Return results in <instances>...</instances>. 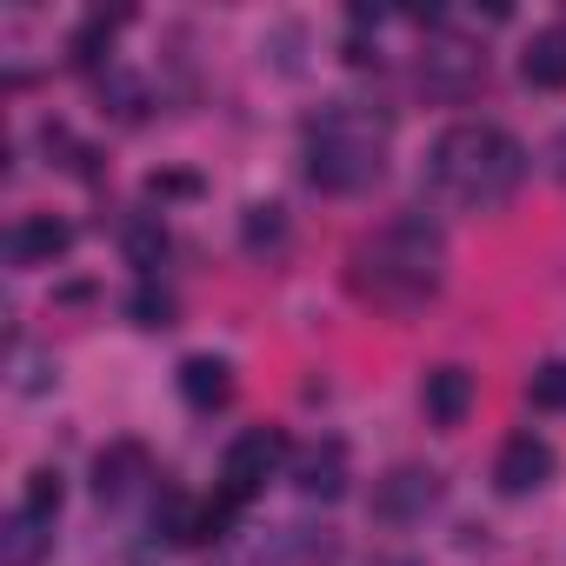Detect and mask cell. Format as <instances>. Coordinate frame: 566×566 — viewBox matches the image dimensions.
Instances as JSON below:
<instances>
[{"label": "cell", "instance_id": "19", "mask_svg": "<svg viewBox=\"0 0 566 566\" xmlns=\"http://www.w3.org/2000/svg\"><path fill=\"white\" fill-rule=\"evenodd\" d=\"M127 321L147 327V334H154V327H174V294L160 287V280H140V287L127 294Z\"/></svg>", "mask_w": 566, "mask_h": 566}, {"label": "cell", "instance_id": "2", "mask_svg": "<svg viewBox=\"0 0 566 566\" xmlns=\"http://www.w3.org/2000/svg\"><path fill=\"white\" fill-rule=\"evenodd\" d=\"M520 180H526V147L506 127H486V120L447 127L427 154V193L447 200V207H467V213L506 207L520 193Z\"/></svg>", "mask_w": 566, "mask_h": 566}, {"label": "cell", "instance_id": "22", "mask_svg": "<svg viewBox=\"0 0 566 566\" xmlns=\"http://www.w3.org/2000/svg\"><path fill=\"white\" fill-rule=\"evenodd\" d=\"M101 101H114V114H120V120H140V114H147V94H140V81H127V74L101 81Z\"/></svg>", "mask_w": 566, "mask_h": 566}, {"label": "cell", "instance_id": "10", "mask_svg": "<svg viewBox=\"0 0 566 566\" xmlns=\"http://www.w3.org/2000/svg\"><path fill=\"white\" fill-rule=\"evenodd\" d=\"M174 380H180V400H187L193 413H220V407L233 400V367H227L220 354H187Z\"/></svg>", "mask_w": 566, "mask_h": 566}, {"label": "cell", "instance_id": "4", "mask_svg": "<svg viewBox=\"0 0 566 566\" xmlns=\"http://www.w3.org/2000/svg\"><path fill=\"white\" fill-rule=\"evenodd\" d=\"M294 453H287V433L280 427H247V433H233V447H227V460H220V493H233L240 506L287 467Z\"/></svg>", "mask_w": 566, "mask_h": 566}, {"label": "cell", "instance_id": "1", "mask_svg": "<svg viewBox=\"0 0 566 566\" xmlns=\"http://www.w3.org/2000/svg\"><path fill=\"white\" fill-rule=\"evenodd\" d=\"M440 266H447V233L427 213H400L354 247L347 287L380 314H420L440 294Z\"/></svg>", "mask_w": 566, "mask_h": 566}, {"label": "cell", "instance_id": "3", "mask_svg": "<svg viewBox=\"0 0 566 566\" xmlns=\"http://www.w3.org/2000/svg\"><path fill=\"white\" fill-rule=\"evenodd\" d=\"M394 114L367 101H327L307 120V180L321 193H367L387 174Z\"/></svg>", "mask_w": 566, "mask_h": 566}, {"label": "cell", "instance_id": "17", "mask_svg": "<svg viewBox=\"0 0 566 566\" xmlns=\"http://www.w3.org/2000/svg\"><path fill=\"white\" fill-rule=\"evenodd\" d=\"M233 520H240V500H233V493L193 500V520H187V546H220V539H233Z\"/></svg>", "mask_w": 566, "mask_h": 566}, {"label": "cell", "instance_id": "21", "mask_svg": "<svg viewBox=\"0 0 566 566\" xmlns=\"http://www.w3.org/2000/svg\"><path fill=\"white\" fill-rule=\"evenodd\" d=\"M61 500H67V480H61V467H34V473H28V493H21V506H28V513H41V520H61Z\"/></svg>", "mask_w": 566, "mask_h": 566}, {"label": "cell", "instance_id": "6", "mask_svg": "<svg viewBox=\"0 0 566 566\" xmlns=\"http://www.w3.org/2000/svg\"><path fill=\"white\" fill-rule=\"evenodd\" d=\"M440 506V473L433 467H387L374 480V520L387 526H413Z\"/></svg>", "mask_w": 566, "mask_h": 566}, {"label": "cell", "instance_id": "13", "mask_svg": "<svg viewBox=\"0 0 566 566\" xmlns=\"http://www.w3.org/2000/svg\"><path fill=\"white\" fill-rule=\"evenodd\" d=\"M520 81L539 87V94L566 87V28H539V34L526 41V54H520Z\"/></svg>", "mask_w": 566, "mask_h": 566}, {"label": "cell", "instance_id": "7", "mask_svg": "<svg viewBox=\"0 0 566 566\" xmlns=\"http://www.w3.org/2000/svg\"><path fill=\"white\" fill-rule=\"evenodd\" d=\"M553 480V447L539 440V433H506V447L493 453V486L506 493V500H526V493H539Z\"/></svg>", "mask_w": 566, "mask_h": 566}, {"label": "cell", "instance_id": "14", "mask_svg": "<svg viewBox=\"0 0 566 566\" xmlns=\"http://www.w3.org/2000/svg\"><path fill=\"white\" fill-rule=\"evenodd\" d=\"M134 480H147V447L120 440V447H107V453L94 460V493H101V500H127Z\"/></svg>", "mask_w": 566, "mask_h": 566}, {"label": "cell", "instance_id": "9", "mask_svg": "<svg viewBox=\"0 0 566 566\" xmlns=\"http://www.w3.org/2000/svg\"><path fill=\"white\" fill-rule=\"evenodd\" d=\"M67 247H74V227H67L61 213H28V220L8 233L14 266H54V260H67Z\"/></svg>", "mask_w": 566, "mask_h": 566}, {"label": "cell", "instance_id": "11", "mask_svg": "<svg viewBox=\"0 0 566 566\" xmlns=\"http://www.w3.org/2000/svg\"><path fill=\"white\" fill-rule=\"evenodd\" d=\"M294 486L307 500H340L347 493V447L340 440H314L294 453Z\"/></svg>", "mask_w": 566, "mask_h": 566}, {"label": "cell", "instance_id": "25", "mask_svg": "<svg viewBox=\"0 0 566 566\" xmlns=\"http://www.w3.org/2000/svg\"><path fill=\"white\" fill-rule=\"evenodd\" d=\"M546 160H553V174H559V180H566V127H559V134H553V154H546Z\"/></svg>", "mask_w": 566, "mask_h": 566}, {"label": "cell", "instance_id": "8", "mask_svg": "<svg viewBox=\"0 0 566 566\" xmlns=\"http://www.w3.org/2000/svg\"><path fill=\"white\" fill-rule=\"evenodd\" d=\"M473 400H480V387H473L467 367H427V380H420V407H427V420H433L440 433L467 427Z\"/></svg>", "mask_w": 566, "mask_h": 566}, {"label": "cell", "instance_id": "24", "mask_svg": "<svg viewBox=\"0 0 566 566\" xmlns=\"http://www.w3.org/2000/svg\"><path fill=\"white\" fill-rule=\"evenodd\" d=\"M54 387V367L48 360H28V374H21V394H48Z\"/></svg>", "mask_w": 566, "mask_h": 566}, {"label": "cell", "instance_id": "15", "mask_svg": "<svg viewBox=\"0 0 566 566\" xmlns=\"http://www.w3.org/2000/svg\"><path fill=\"white\" fill-rule=\"evenodd\" d=\"M120 21H127V14H87V21L74 28V41H67V61H74L81 74H101V67H107V54H114Z\"/></svg>", "mask_w": 566, "mask_h": 566}, {"label": "cell", "instance_id": "18", "mask_svg": "<svg viewBox=\"0 0 566 566\" xmlns=\"http://www.w3.org/2000/svg\"><path fill=\"white\" fill-rule=\"evenodd\" d=\"M240 240H247V253L280 247V240H287V207H280V200H253L247 220H240Z\"/></svg>", "mask_w": 566, "mask_h": 566}, {"label": "cell", "instance_id": "12", "mask_svg": "<svg viewBox=\"0 0 566 566\" xmlns=\"http://www.w3.org/2000/svg\"><path fill=\"white\" fill-rule=\"evenodd\" d=\"M48 553H54V520L14 506L8 526H0V566H41Z\"/></svg>", "mask_w": 566, "mask_h": 566}, {"label": "cell", "instance_id": "20", "mask_svg": "<svg viewBox=\"0 0 566 566\" xmlns=\"http://www.w3.org/2000/svg\"><path fill=\"white\" fill-rule=\"evenodd\" d=\"M526 400L533 413H566V360H539L526 374Z\"/></svg>", "mask_w": 566, "mask_h": 566}, {"label": "cell", "instance_id": "5", "mask_svg": "<svg viewBox=\"0 0 566 566\" xmlns=\"http://www.w3.org/2000/svg\"><path fill=\"white\" fill-rule=\"evenodd\" d=\"M420 87L433 101H473L486 87V54L473 41H427L420 54Z\"/></svg>", "mask_w": 566, "mask_h": 566}, {"label": "cell", "instance_id": "23", "mask_svg": "<svg viewBox=\"0 0 566 566\" xmlns=\"http://www.w3.org/2000/svg\"><path fill=\"white\" fill-rule=\"evenodd\" d=\"M193 193H200L193 174H154L147 180V200H193Z\"/></svg>", "mask_w": 566, "mask_h": 566}, {"label": "cell", "instance_id": "16", "mask_svg": "<svg viewBox=\"0 0 566 566\" xmlns=\"http://www.w3.org/2000/svg\"><path fill=\"white\" fill-rule=\"evenodd\" d=\"M120 247H127V266H140V280H154L160 260H167V227H160V213H134V220L120 227Z\"/></svg>", "mask_w": 566, "mask_h": 566}]
</instances>
